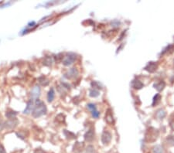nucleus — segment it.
<instances>
[{
  "label": "nucleus",
  "instance_id": "2f4dec72",
  "mask_svg": "<svg viewBox=\"0 0 174 153\" xmlns=\"http://www.w3.org/2000/svg\"><path fill=\"white\" fill-rule=\"evenodd\" d=\"M171 81H172V82H174V75L173 76V77H172V78H171Z\"/></svg>",
  "mask_w": 174,
  "mask_h": 153
},
{
  "label": "nucleus",
  "instance_id": "423d86ee",
  "mask_svg": "<svg viewBox=\"0 0 174 153\" xmlns=\"http://www.w3.org/2000/svg\"><path fill=\"white\" fill-rule=\"evenodd\" d=\"M104 118H105V121H106L108 124L112 125V124L114 123V117H113V114H112V112L111 109H108Z\"/></svg>",
  "mask_w": 174,
  "mask_h": 153
},
{
  "label": "nucleus",
  "instance_id": "473e14b6",
  "mask_svg": "<svg viewBox=\"0 0 174 153\" xmlns=\"http://www.w3.org/2000/svg\"><path fill=\"white\" fill-rule=\"evenodd\" d=\"M173 41H174V37H173Z\"/></svg>",
  "mask_w": 174,
  "mask_h": 153
},
{
  "label": "nucleus",
  "instance_id": "ddd939ff",
  "mask_svg": "<svg viewBox=\"0 0 174 153\" xmlns=\"http://www.w3.org/2000/svg\"><path fill=\"white\" fill-rule=\"evenodd\" d=\"M84 149V143L82 142H77L74 146V152L80 153L82 152Z\"/></svg>",
  "mask_w": 174,
  "mask_h": 153
},
{
  "label": "nucleus",
  "instance_id": "4468645a",
  "mask_svg": "<svg viewBox=\"0 0 174 153\" xmlns=\"http://www.w3.org/2000/svg\"><path fill=\"white\" fill-rule=\"evenodd\" d=\"M174 51V45H169L163 49V51L161 53V55L170 54Z\"/></svg>",
  "mask_w": 174,
  "mask_h": 153
},
{
  "label": "nucleus",
  "instance_id": "412c9836",
  "mask_svg": "<svg viewBox=\"0 0 174 153\" xmlns=\"http://www.w3.org/2000/svg\"><path fill=\"white\" fill-rule=\"evenodd\" d=\"M166 142L169 145L174 146V135H169L166 138Z\"/></svg>",
  "mask_w": 174,
  "mask_h": 153
},
{
  "label": "nucleus",
  "instance_id": "c756f323",
  "mask_svg": "<svg viewBox=\"0 0 174 153\" xmlns=\"http://www.w3.org/2000/svg\"><path fill=\"white\" fill-rule=\"evenodd\" d=\"M33 153H46L44 151L41 149V148H37L36 150L34 151Z\"/></svg>",
  "mask_w": 174,
  "mask_h": 153
},
{
  "label": "nucleus",
  "instance_id": "393cba45",
  "mask_svg": "<svg viewBox=\"0 0 174 153\" xmlns=\"http://www.w3.org/2000/svg\"><path fill=\"white\" fill-rule=\"evenodd\" d=\"M85 153H96V152H95V149L93 145H88L86 148Z\"/></svg>",
  "mask_w": 174,
  "mask_h": 153
},
{
  "label": "nucleus",
  "instance_id": "1a4fd4ad",
  "mask_svg": "<svg viewBox=\"0 0 174 153\" xmlns=\"http://www.w3.org/2000/svg\"><path fill=\"white\" fill-rule=\"evenodd\" d=\"M40 94V88L38 86H35L31 91V96L32 98L37 99Z\"/></svg>",
  "mask_w": 174,
  "mask_h": 153
},
{
  "label": "nucleus",
  "instance_id": "f03ea898",
  "mask_svg": "<svg viewBox=\"0 0 174 153\" xmlns=\"http://www.w3.org/2000/svg\"><path fill=\"white\" fill-rule=\"evenodd\" d=\"M159 136V131L154 128H149L147 129L145 135V141L147 142H154Z\"/></svg>",
  "mask_w": 174,
  "mask_h": 153
},
{
  "label": "nucleus",
  "instance_id": "b1692460",
  "mask_svg": "<svg viewBox=\"0 0 174 153\" xmlns=\"http://www.w3.org/2000/svg\"><path fill=\"white\" fill-rule=\"evenodd\" d=\"M64 134L65 135H66V137L68 138H70V139H73V138H76L74 134H73L72 132H68L67 130H65L64 131Z\"/></svg>",
  "mask_w": 174,
  "mask_h": 153
},
{
  "label": "nucleus",
  "instance_id": "aec40b11",
  "mask_svg": "<svg viewBox=\"0 0 174 153\" xmlns=\"http://www.w3.org/2000/svg\"><path fill=\"white\" fill-rule=\"evenodd\" d=\"M154 153H164V149L161 145H157L153 148Z\"/></svg>",
  "mask_w": 174,
  "mask_h": 153
},
{
  "label": "nucleus",
  "instance_id": "2eb2a0df",
  "mask_svg": "<svg viewBox=\"0 0 174 153\" xmlns=\"http://www.w3.org/2000/svg\"><path fill=\"white\" fill-rule=\"evenodd\" d=\"M156 118L159 120H163L164 118L166 117V112L163 109H159L156 113Z\"/></svg>",
  "mask_w": 174,
  "mask_h": 153
},
{
  "label": "nucleus",
  "instance_id": "7ed1b4c3",
  "mask_svg": "<svg viewBox=\"0 0 174 153\" xmlns=\"http://www.w3.org/2000/svg\"><path fill=\"white\" fill-rule=\"evenodd\" d=\"M76 59V55L74 53H69L66 57H64V59L63 60V63L64 66H70L74 62V60Z\"/></svg>",
  "mask_w": 174,
  "mask_h": 153
},
{
  "label": "nucleus",
  "instance_id": "f3484780",
  "mask_svg": "<svg viewBox=\"0 0 174 153\" xmlns=\"http://www.w3.org/2000/svg\"><path fill=\"white\" fill-rule=\"evenodd\" d=\"M160 100H161V95L159 94H156V95L154 96L153 100V106H155L156 104H158L159 102H160Z\"/></svg>",
  "mask_w": 174,
  "mask_h": 153
},
{
  "label": "nucleus",
  "instance_id": "0eeeda50",
  "mask_svg": "<svg viewBox=\"0 0 174 153\" xmlns=\"http://www.w3.org/2000/svg\"><path fill=\"white\" fill-rule=\"evenodd\" d=\"M154 88L156 89L157 91H162L166 87V83L163 81H156L153 84Z\"/></svg>",
  "mask_w": 174,
  "mask_h": 153
},
{
  "label": "nucleus",
  "instance_id": "6e6552de",
  "mask_svg": "<svg viewBox=\"0 0 174 153\" xmlns=\"http://www.w3.org/2000/svg\"><path fill=\"white\" fill-rule=\"evenodd\" d=\"M132 87L135 90H140L144 87V84L139 80L135 79V80H133L132 82Z\"/></svg>",
  "mask_w": 174,
  "mask_h": 153
},
{
  "label": "nucleus",
  "instance_id": "7c9ffc66",
  "mask_svg": "<svg viewBox=\"0 0 174 153\" xmlns=\"http://www.w3.org/2000/svg\"><path fill=\"white\" fill-rule=\"evenodd\" d=\"M0 153H5V148H4V147L1 144H0Z\"/></svg>",
  "mask_w": 174,
  "mask_h": 153
},
{
  "label": "nucleus",
  "instance_id": "4be33fe9",
  "mask_svg": "<svg viewBox=\"0 0 174 153\" xmlns=\"http://www.w3.org/2000/svg\"><path fill=\"white\" fill-rule=\"evenodd\" d=\"M89 95L92 97V98H96V97H98L99 95V91H97L96 89H91V91H90Z\"/></svg>",
  "mask_w": 174,
  "mask_h": 153
},
{
  "label": "nucleus",
  "instance_id": "a878e982",
  "mask_svg": "<svg viewBox=\"0 0 174 153\" xmlns=\"http://www.w3.org/2000/svg\"><path fill=\"white\" fill-rule=\"evenodd\" d=\"M91 86L93 87L94 89H95V88L101 89L102 88H101V84H100L98 82H96V81H94V82H92V83H91Z\"/></svg>",
  "mask_w": 174,
  "mask_h": 153
},
{
  "label": "nucleus",
  "instance_id": "cd10ccee",
  "mask_svg": "<svg viewBox=\"0 0 174 153\" xmlns=\"http://www.w3.org/2000/svg\"><path fill=\"white\" fill-rule=\"evenodd\" d=\"M91 114H92V116H93L94 118H98L99 117V115H100V113H99L97 110H95V111H93V112H91Z\"/></svg>",
  "mask_w": 174,
  "mask_h": 153
},
{
  "label": "nucleus",
  "instance_id": "a211bd4d",
  "mask_svg": "<svg viewBox=\"0 0 174 153\" xmlns=\"http://www.w3.org/2000/svg\"><path fill=\"white\" fill-rule=\"evenodd\" d=\"M39 82L40 84H42L43 86H47L48 84H49V80L47 79L46 77H41V78H39Z\"/></svg>",
  "mask_w": 174,
  "mask_h": 153
},
{
  "label": "nucleus",
  "instance_id": "f8f14e48",
  "mask_svg": "<svg viewBox=\"0 0 174 153\" xmlns=\"http://www.w3.org/2000/svg\"><path fill=\"white\" fill-rule=\"evenodd\" d=\"M34 103L33 101H32V100H30V101H29L28 103H27V106H26V109H25V111H24V114H29L30 112H33V109L34 108Z\"/></svg>",
  "mask_w": 174,
  "mask_h": 153
},
{
  "label": "nucleus",
  "instance_id": "6ab92c4d",
  "mask_svg": "<svg viewBox=\"0 0 174 153\" xmlns=\"http://www.w3.org/2000/svg\"><path fill=\"white\" fill-rule=\"evenodd\" d=\"M54 62L53 60V58L51 57H47L43 60V64L46 65V66H51Z\"/></svg>",
  "mask_w": 174,
  "mask_h": 153
},
{
  "label": "nucleus",
  "instance_id": "f257e3e1",
  "mask_svg": "<svg viewBox=\"0 0 174 153\" xmlns=\"http://www.w3.org/2000/svg\"><path fill=\"white\" fill-rule=\"evenodd\" d=\"M47 113V107L45 104L40 100H37L35 103L33 111V116L34 118H39L43 116Z\"/></svg>",
  "mask_w": 174,
  "mask_h": 153
},
{
  "label": "nucleus",
  "instance_id": "20e7f679",
  "mask_svg": "<svg viewBox=\"0 0 174 153\" xmlns=\"http://www.w3.org/2000/svg\"><path fill=\"white\" fill-rule=\"evenodd\" d=\"M112 140V134L108 132V131H104L101 135V142L104 145H108V143Z\"/></svg>",
  "mask_w": 174,
  "mask_h": 153
},
{
  "label": "nucleus",
  "instance_id": "39448f33",
  "mask_svg": "<svg viewBox=\"0 0 174 153\" xmlns=\"http://www.w3.org/2000/svg\"><path fill=\"white\" fill-rule=\"evenodd\" d=\"M144 69L149 73H154L158 69V64H157V63L152 61V62L148 63V64L146 65Z\"/></svg>",
  "mask_w": 174,
  "mask_h": 153
},
{
  "label": "nucleus",
  "instance_id": "9d476101",
  "mask_svg": "<svg viewBox=\"0 0 174 153\" xmlns=\"http://www.w3.org/2000/svg\"><path fill=\"white\" fill-rule=\"evenodd\" d=\"M94 132L93 129L88 131L84 135V139L88 142H91L94 139Z\"/></svg>",
  "mask_w": 174,
  "mask_h": 153
},
{
  "label": "nucleus",
  "instance_id": "5701e85b",
  "mask_svg": "<svg viewBox=\"0 0 174 153\" xmlns=\"http://www.w3.org/2000/svg\"><path fill=\"white\" fill-rule=\"evenodd\" d=\"M6 117L9 118V119H14L16 118V112H6Z\"/></svg>",
  "mask_w": 174,
  "mask_h": 153
},
{
  "label": "nucleus",
  "instance_id": "bb28decb",
  "mask_svg": "<svg viewBox=\"0 0 174 153\" xmlns=\"http://www.w3.org/2000/svg\"><path fill=\"white\" fill-rule=\"evenodd\" d=\"M88 109L91 111V112H93V111L97 110L96 106H95L94 104H88Z\"/></svg>",
  "mask_w": 174,
  "mask_h": 153
},
{
  "label": "nucleus",
  "instance_id": "9b49d317",
  "mask_svg": "<svg viewBox=\"0 0 174 153\" xmlns=\"http://www.w3.org/2000/svg\"><path fill=\"white\" fill-rule=\"evenodd\" d=\"M78 74V70H77L76 68H72V69H70V70H69L66 74H65V76H66V78H75Z\"/></svg>",
  "mask_w": 174,
  "mask_h": 153
},
{
  "label": "nucleus",
  "instance_id": "c85d7f7f",
  "mask_svg": "<svg viewBox=\"0 0 174 153\" xmlns=\"http://www.w3.org/2000/svg\"><path fill=\"white\" fill-rule=\"evenodd\" d=\"M169 126L171 128V129L173 131H174V118H172L170 121H169Z\"/></svg>",
  "mask_w": 174,
  "mask_h": 153
},
{
  "label": "nucleus",
  "instance_id": "dca6fc26",
  "mask_svg": "<svg viewBox=\"0 0 174 153\" xmlns=\"http://www.w3.org/2000/svg\"><path fill=\"white\" fill-rule=\"evenodd\" d=\"M54 96H55V92L54 88H51L49 91L48 94H47V100L49 102H52L54 99Z\"/></svg>",
  "mask_w": 174,
  "mask_h": 153
}]
</instances>
